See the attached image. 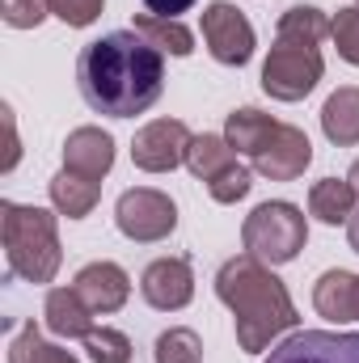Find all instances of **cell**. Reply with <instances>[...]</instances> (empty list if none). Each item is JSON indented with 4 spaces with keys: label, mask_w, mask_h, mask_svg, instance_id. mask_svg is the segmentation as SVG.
Masks as SVG:
<instances>
[{
    "label": "cell",
    "mask_w": 359,
    "mask_h": 363,
    "mask_svg": "<svg viewBox=\"0 0 359 363\" xmlns=\"http://www.w3.org/2000/svg\"><path fill=\"white\" fill-rule=\"evenodd\" d=\"M347 241H351V250L359 254V211L351 216V220H347Z\"/></svg>",
    "instance_id": "1f68e13d"
},
{
    "label": "cell",
    "mask_w": 359,
    "mask_h": 363,
    "mask_svg": "<svg viewBox=\"0 0 359 363\" xmlns=\"http://www.w3.org/2000/svg\"><path fill=\"white\" fill-rule=\"evenodd\" d=\"M136 34L144 38V43H153L161 55L170 51V55H190L194 51V34L182 26L178 17H157V13H140L136 17Z\"/></svg>",
    "instance_id": "ffe728a7"
},
{
    "label": "cell",
    "mask_w": 359,
    "mask_h": 363,
    "mask_svg": "<svg viewBox=\"0 0 359 363\" xmlns=\"http://www.w3.org/2000/svg\"><path fill=\"white\" fill-rule=\"evenodd\" d=\"M4 127H9V157H4V165H0V169L9 174V169L17 165V152H21V148H17V131H13V110H4Z\"/></svg>",
    "instance_id": "4dcf8cb0"
},
{
    "label": "cell",
    "mask_w": 359,
    "mask_h": 363,
    "mask_svg": "<svg viewBox=\"0 0 359 363\" xmlns=\"http://www.w3.org/2000/svg\"><path fill=\"white\" fill-rule=\"evenodd\" d=\"M203 38H207V51L228 68H241L254 55V26L228 0H211L203 9Z\"/></svg>",
    "instance_id": "52a82bcc"
},
{
    "label": "cell",
    "mask_w": 359,
    "mask_h": 363,
    "mask_svg": "<svg viewBox=\"0 0 359 363\" xmlns=\"http://www.w3.org/2000/svg\"><path fill=\"white\" fill-rule=\"evenodd\" d=\"M347 182L355 186V194H359V161H355V165H351V174H347Z\"/></svg>",
    "instance_id": "d6a6232c"
},
{
    "label": "cell",
    "mask_w": 359,
    "mask_h": 363,
    "mask_svg": "<svg viewBox=\"0 0 359 363\" xmlns=\"http://www.w3.org/2000/svg\"><path fill=\"white\" fill-rule=\"evenodd\" d=\"M233 161H237V148H233L224 135H194L190 148H186V169L203 182H211L216 174H224Z\"/></svg>",
    "instance_id": "44dd1931"
},
{
    "label": "cell",
    "mask_w": 359,
    "mask_h": 363,
    "mask_svg": "<svg viewBox=\"0 0 359 363\" xmlns=\"http://www.w3.org/2000/svg\"><path fill=\"white\" fill-rule=\"evenodd\" d=\"M140 291H144V300L153 308L178 313V308H186L194 300V271H190L186 258H157L140 279Z\"/></svg>",
    "instance_id": "8fae6325"
},
{
    "label": "cell",
    "mask_w": 359,
    "mask_h": 363,
    "mask_svg": "<svg viewBox=\"0 0 359 363\" xmlns=\"http://www.w3.org/2000/svg\"><path fill=\"white\" fill-rule=\"evenodd\" d=\"M85 351H89L93 363H131V338L101 325L85 338Z\"/></svg>",
    "instance_id": "d4e9b609"
},
{
    "label": "cell",
    "mask_w": 359,
    "mask_h": 363,
    "mask_svg": "<svg viewBox=\"0 0 359 363\" xmlns=\"http://www.w3.org/2000/svg\"><path fill=\"white\" fill-rule=\"evenodd\" d=\"M330 38H334V47H338V55L359 68V4L355 9H338V13H334Z\"/></svg>",
    "instance_id": "484cf974"
},
{
    "label": "cell",
    "mask_w": 359,
    "mask_h": 363,
    "mask_svg": "<svg viewBox=\"0 0 359 363\" xmlns=\"http://www.w3.org/2000/svg\"><path fill=\"white\" fill-rule=\"evenodd\" d=\"M47 9L64 21V26H72V30H85L93 26L97 17H101V9H106V0H47Z\"/></svg>",
    "instance_id": "83f0119b"
},
{
    "label": "cell",
    "mask_w": 359,
    "mask_h": 363,
    "mask_svg": "<svg viewBox=\"0 0 359 363\" xmlns=\"http://www.w3.org/2000/svg\"><path fill=\"white\" fill-rule=\"evenodd\" d=\"M77 85L89 110L110 118H136L165 89V60L136 30H114L81 51Z\"/></svg>",
    "instance_id": "6da1fadb"
},
{
    "label": "cell",
    "mask_w": 359,
    "mask_h": 363,
    "mask_svg": "<svg viewBox=\"0 0 359 363\" xmlns=\"http://www.w3.org/2000/svg\"><path fill=\"white\" fill-rule=\"evenodd\" d=\"M326 72V60L313 43H287V38H275L267 64H263V89L275 101H300L317 89Z\"/></svg>",
    "instance_id": "5b68a950"
},
{
    "label": "cell",
    "mask_w": 359,
    "mask_h": 363,
    "mask_svg": "<svg viewBox=\"0 0 359 363\" xmlns=\"http://www.w3.org/2000/svg\"><path fill=\"white\" fill-rule=\"evenodd\" d=\"M267 363H359V334L343 330H300L283 338Z\"/></svg>",
    "instance_id": "9c48e42d"
},
{
    "label": "cell",
    "mask_w": 359,
    "mask_h": 363,
    "mask_svg": "<svg viewBox=\"0 0 359 363\" xmlns=\"http://www.w3.org/2000/svg\"><path fill=\"white\" fill-rule=\"evenodd\" d=\"M110 165H114V140L101 127H77L64 140V169L101 182L110 174Z\"/></svg>",
    "instance_id": "4fadbf2b"
},
{
    "label": "cell",
    "mask_w": 359,
    "mask_h": 363,
    "mask_svg": "<svg viewBox=\"0 0 359 363\" xmlns=\"http://www.w3.org/2000/svg\"><path fill=\"white\" fill-rule=\"evenodd\" d=\"M0 241H4V258L9 271L30 279V283H51L64 262V245H60V228L55 216L43 207H26V203H0Z\"/></svg>",
    "instance_id": "3957f363"
},
{
    "label": "cell",
    "mask_w": 359,
    "mask_h": 363,
    "mask_svg": "<svg viewBox=\"0 0 359 363\" xmlns=\"http://www.w3.org/2000/svg\"><path fill=\"white\" fill-rule=\"evenodd\" d=\"M250 186H254V182H250V169H245L241 161H233L224 174H216V178L207 182V190H211L216 203H237V199L250 194Z\"/></svg>",
    "instance_id": "4316f807"
},
{
    "label": "cell",
    "mask_w": 359,
    "mask_h": 363,
    "mask_svg": "<svg viewBox=\"0 0 359 363\" xmlns=\"http://www.w3.org/2000/svg\"><path fill=\"white\" fill-rule=\"evenodd\" d=\"M190 140L194 135L186 131V123H178V118H157V123H148V127L136 131L131 161L144 174H170V169H178L182 161H186Z\"/></svg>",
    "instance_id": "ba28073f"
},
{
    "label": "cell",
    "mask_w": 359,
    "mask_h": 363,
    "mask_svg": "<svg viewBox=\"0 0 359 363\" xmlns=\"http://www.w3.org/2000/svg\"><path fill=\"white\" fill-rule=\"evenodd\" d=\"M313 304L326 321H359V274L351 271H326L313 287Z\"/></svg>",
    "instance_id": "5bb4252c"
},
{
    "label": "cell",
    "mask_w": 359,
    "mask_h": 363,
    "mask_svg": "<svg viewBox=\"0 0 359 363\" xmlns=\"http://www.w3.org/2000/svg\"><path fill=\"white\" fill-rule=\"evenodd\" d=\"M148 4V13H157V17H178V13H186L194 0H144Z\"/></svg>",
    "instance_id": "f546056e"
},
{
    "label": "cell",
    "mask_w": 359,
    "mask_h": 363,
    "mask_svg": "<svg viewBox=\"0 0 359 363\" xmlns=\"http://www.w3.org/2000/svg\"><path fill=\"white\" fill-rule=\"evenodd\" d=\"M326 34H330V17L313 4H292L279 17V38H287V43H313L317 47Z\"/></svg>",
    "instance_id": "603a6c76"
},
{
    "label": "cell",
    "mask_w": 359,
    "mask_h": 363,
    "mask_svg": "<svg viewBox=\"0 0 359 363\" xmlns=\"http://www.w3.org/2000/svg\"><path fill=\"white\" fill-rule=\"evenodd\" d=\"M275 118L263 114V110H254V106H241V110H233L228 114V123H224V140L237 148V152H245L250 161L267 148V140L275 135Z\"/></svg>",
    "instance_id": "ac0fdd59"
},
{
    "label": "cell",
    "mask_w": 359,
    "mask_h": 363,
    "mask_svg": "<svg viewBox=\"0 0 359 363\" xmlns=\"http://www.w3.org/2000/svg\"><path fill=\"white\" fill-rule=\"evenodd\" d=\"M43 317H47V330L60 338H89L93 334V308L81 300L77 287H51Z\"/></svg>",
    "instance_id": "9a60e30c"
},
{
    "label": "cell",
    "mask_w": 359,
    "mask_h": 363,
    "mask_svg": "<svg viewBox=\"0 0 359 363\" xmlns=\"http://www.w3.org/2000/svg\"><path fill=\"white\" fill-rule=\"evenodd\" d=\"M309 241V224H304V211L296 203H283V199H270L258 203L250 216H245V228H241V245L245 254H254L258 262L267 267H283L292 262Z\"/></svg>",
    "instance_id": "277c9868"
},
{
    "label": "cell",
    "mask_w": 359,
    "mask_h": 363,
    "mask_svg": "<svg viewBox=\"0 0 359 363\" xmlns=\"http://www.w3.org/2000/svg\"><path fill=\"white\" fill-rule=\"evenodd\" d=\"M321 131L338 148L359 144V89L355 85H347V89L326 97V106H321Z\"/></svg>",
    "instance_id": "2e32d148"
},
{
    "label": "cell",
    "mask_w": 359,
    "mask_h": 363,
    "mask_svg": "<svg viewBox=\"0 0 359 363\" xmlns=\"http://www.w3.org/2000/svg\"><path fill=\"white\" fill-rule=\"evenodd\" d=\"M47 13H51L47 0H0V17L13 30H34V26H43Z\"/></svg>",
    "instance_id": "f1b7e54d"
},
{
    "label": "cell",
    "mask_w": 359,
    "mask_h": 363,
    "mask_svg": "<svg viewBox=\"0 0 359 363\" xmlns=\"http://www.w3.org/2000/svg\"><path fill=\"white\" fill-rule=\"evenodd\" d=\"M72 287L81 291V300L89 304L93 313H118L127 304V296H131V279H127V271L118 262H89V267H81Z\"/></svg>",
    "instance_id": "7c38bea8"
},
{
    "label": "cell",
    "mask_w": 359,
    "mask_h": 363,
    "mask_svg": "<svg viewBox=\"0 0 359 363\" xmlns=\"http://www.w3.org/2000/svg\"><path fill=\"white\" fill-rule=\"evenodd\" d=\"M355 186L347 178H321L313 182L309 190V211L321 220V224H347L355 216Z\"/></svg>",
    "instance_id": "d6986e66"
},
{
    "label": "cell",
    "mask_w": 359,
    "mask_h": 363,
    "mask_svg": "<svg viewBox=\"0 0 359 363\" xmlns=\"http://www.w3.org/2000/svg\"><path fill=\"white\" fill-rule=\"evenodd\" d=\"M216 296L228 304L233 321H237V347L245 355L267 351L270 342L287 330H296L300 313L283 287L279 274H270L267 262H258L254 254L228 258L216 274Z\"/></svg>",
    "instance_id": "7a4b0ae2"
},
{
    "label": "cell",
    "mask_w": 359,
    "mask_h": 363,
    "mask_svg": "<svg viewBox=\"0 0 359 363\" xmlns=\"http://www.w3.org/2000/svg\"><path fill=\"white\" fill-rule=\"evenodd\" d=\"M153 359H157V363H203V342H199V334H194V330L174 325V330H165V334L157 338Z\"/></svg>",
    "instance_id": "cb8c5ba5"
},
{
    "label": "cell",
    "mask_w": 359,
    "mask_h": 363,
    "mask_svg": "<svg viewBox=\"0 0 359 363\" xmlns=\"http://www.w3.org/2000/svg\"><path fill=\"white\" fill-rule=\"evenodd\" d=\"M9 363H81V359H77L72 351H64V347L43 342L38 325L30 321V325H21L17 338L9 342Z\"/></svg>",
    "instance_id": "7402d4cb"
},
{
    "label": "cell",
    "mask_w": 359,
    "mask_h": 363,
    "mask_svg": "<svg viewBox=\"0 0 359 363\" xmlns=\"http://www.w3.org/2000/svg\"><path fill=\"white\" fill-rule=\"evenodd\" d=\"M97 199H101V182L81 178V174H72V169H60V174L51 178V203H55V211L68 216V220H85L93 207H97Z\"/></svg>",
    "instance_id": "e0dca14e"
},
{
    "label": "cell",
    "mask_w": 359,
    "mask_h": 363,
    "mask_svg": "<svg viewBox=\"0 0 359 363\" xmlns=\"http://www.w3.org/2000/svg\"><path fill=\"white\" fill-rule=\"evenodd\" d=\"M114 224H118V233L127 241L153 245V241H165L178 228V207H174L170 194H161L153 186H136V190H123L118 194Z\"/></svg>",
    "instance_id": "8992f818"
},
{
    "label": "cell",
    "mask_w": 359,
    "mask_h": 363,
    "mask_svg": "<svg viewBox=\"0 0 359 363\" xmlns=\"http://www.w3.org/2000/svg\"><path fill=\"white\" fill-rule=\"evenodd\" d=\"M313 161V144L300 127L292 123H279L275 135L267 140V148L254 157V169L263 174L267 182H296Z\"/></svg>",
    "instance_id": "30bf717a"
}]
</instances>
